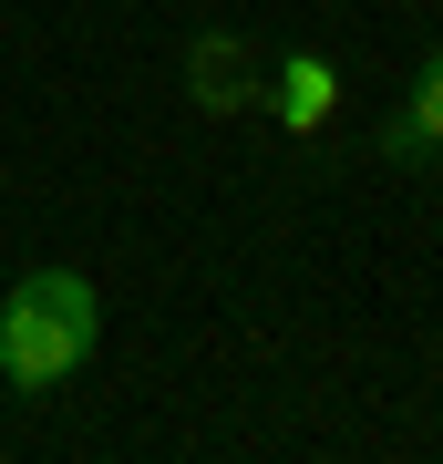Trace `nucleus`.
<instances>
[{"label":"nucleus","mask_w":443,"mask_h":464,"mask_svg":"<svg viewBox=\"0 0 443 464\" xmlns=\"http://www.w3.org/2000/svg\"><path fill=\"white\" fill-rule=\"evenodd\" d=\"M103 341V299L82 268H32V279H11L0 299V372L21 382V392H52V382H72L93 362Z\"/></svg>","instance_id":"1"},{"label":"nucleus","mask_w":443,"mask_h":464,"mask_svg":"<svg viewBox=\"0 0 443 464\" xmlns=\"http://www.w3.org/2000/svg\"><path fill=\"white\" fill-rule=\"evenodd\" d=\"M392 145L402 155H443V42H433V63L412 72V103L392 114Z\"/></svg>","instance_id":"2"}]
</instances>
